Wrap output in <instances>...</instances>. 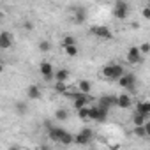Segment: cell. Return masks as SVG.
Returning a JSON list of instances; mask_svg holds the SVG:
<instances>
[{
    "instance_id": "6da1fadb",
    "label": "cell",
    "mask_w": 150,
    "mask_h": 150,
    "mask_svg": "<svg viewBox=\"0 0 150 150\" xmlns=\"http://www.w3.org/2000/svg\"><path fill=\"white\" fill-rule=\"evenodd\" d=\"M124 74H125V71H124V67H122L120 64L110 62V64H106V65L103 67V76H104L106 80H117V81H118Z\"/></svg>"
},
{
    "instance_id": "7a4b0ae2",
    "label": "cell",
    "mask_w": 150,
    "mask_h": 150,
    "mask_svg": "<svg viewBox=\"0 0 150 150\" xmlns=\"http://www.w3.org/2000/svg\"><path fill=\"white\" fill-rule=\"evenodd\" d=\"M127 14H129V4L125 0H117L113 6V16L117 20H125Z\"/></svg>"
},
{
    "instance_id": "3957f363",
    "label": "cell",
    "mask_w": 150,
    "mask_h": 150,
    "mask_svg": "<svg viewBox=\"0 0 150 150\" xmlns=\"http://www.w3.org/2000/svg\"><path fill=\"white\" fill-rule=\"evenodd\" d=\"M92 139H94V131L88 129V127H83L76 136H74V143H78V145H88Z\"/></svg>"
},
{
    "instance_id": "277c9868",
    "label": "cell",
    "mask_w": 150,
    "mask_h": 150,
    "mask_svg": "<svg viewBox=\"0 0 150 150\" xmlns=\"http://www.w3.org/2000/svg\"><path fill=\"white\" fill-rule=\"evenodd\" d=\"M90 118L96 122H104L108 118V108L97 104V106H90Z\"/></svg>"
},
{
    "instance_id": "5b68a950",
    "label": "cell",
    "mask_w": 150,
    "mask_h": 150,
    "mask_svg": "<svg viewBox=\"0 0 150 150\" xmlns=\"http://www.w3.org/2000/svg\"><path fill=\"white\" fill-rule=\"evenodd\" d=\"M90 32H92L96 37H99V39H104V41H110V39H113V34H111V30H110L108 27H103V25H99V27H92V28H90Z\"/></svg>"
},
{
    "instance_id": "8992f818",
    "label": "cell",
    "mask_w": 150,
    "mask_h": 150,
    "mask_svg": "<svg viewBox=\"0 0 150 150\" xmlns=\"http://www.w3.org/2000/svg\"><path fill=\"white\" fill-rule=\"evenodd\" d=\"M118 85H120L122 88H125L127 92H131V90H134V85H136V76H134V74H124V76L118 80Z\"/></svg>"
},
{
    "instance_id": "52a82bcc",
    "label": "cell",
    "mask_w": 150,
    "mask_h": 150,
    "mask_svg": "<svg viewBox=\"0 0 150 150\" xmlns=\"http://www.w3.org/2000/svg\"><path fill=\"white\" fill-rule=\"evenodd\" d=\"M141 50H139V46H131L129 50H127V62L129 64H139L141 62Z\"/></svg>"
},
{
    "instance_id": "ba28073f",
    "label": "cell",
    "mask_w": 150,
    "mask_h": 150,
    "mask_svg": "<svg viewBox=\"0 0 150 150\" xmlns=\"http://www.w3.org/2000/svg\"><path fill=\"white\" fill-rule=\"evenodd\" d=\"M39 72H41V76L44 80H51L55 76V71H53V65L50 62H41L39 64Z\"/></svg>"
},
{
    "instance_id": "9c48e42d",
    "label": "cell",
    "mask_w": 150,
    "mask_h": 150,
    "mask_svg": "<svg viewBox=\"0 0 150 150\" xmlns=\"http://www.w3.org/2000/svg\"><path fill=\"white\" fill-rule=\"evenodd\" d=\"M67 131L65 129H62V127H50V131H48V134H50V138L53 139V141H57V143H60V139L64 138V134H65Z\"/></svg>"
},
{
    "instance_id": "30bf717a",
    "label": "cell",
    "mask_w": 150,
    "mask_h": 150,
    "mask_svg": "<svg viewBox=\"0 0 150 150\" xmlns=\"http://www.w3.org/2000/svg\"><path fill=\"white\" fill-rule=\"evenodd\" d=\"M72 13H74V23H76V25L85 23V20H87V11H85L83 7H74Z\"/></svg>"
},
{
    "instance_id": "8fae6325",
    "label": "cell",
    "mask_w": 150,
    "mask_h": 150,
    "mask_svg": "<svg viewBox=\"0 0 150 150\" xmlns=\"http://www.w3.org/2000/svg\"><path fill=\"white\" fill-rule=\"evenodd\" d=\"M11 46H13V35L4 30L2 34H0V48H2V50H9Z\"/></svg>"
},
{
    "instance_id": "7c38bea8",
    "label": "cell",
    "mask_w": 150,
    "mask_h": 150,
    "mask_svg": "<svg viewBox=\"0 0 150 150\" xmlns=\"http://www.w3.org/2000/svg\"><path fill=\"white\" fill-rule=\"evenodd\" d=\"M117 103H118V97H115V96H103L101 99H99V104L101 106H104V108H113V106H117Z\"/></svg>"
},
{
    "instance_id": "4fadbf2b",
    "label": "cell",
    "mask_w": 150,
    "mask_h": 150,
    "mask_svg": "<svg viewBox=\"0 0 150 150\" xmlns=\"http://www.w3.org/2000/svg\"><path fill=\"white\" fill-rule=\"evenodd\" d=\"M132 106V99L129 94H120L118 96V103H117V108H122V110H127Z\"/></svg>"
},
{
    "instance_id": "5bb4252c",
    "label": "cell",
    "mask_w": 150,
    "mask_h": 150,
    "mask_svg": "<svg viewBox=\"0 0 150 150\" xmlns=\"http://www.w3.org/2000/svg\"><path fill=\"white\" fill-rule=\"evenodd\" d=\"M69 76H71V72H69L67 69H58V71L55 72V80H57L58 83H65V81L69 80Z\"/></svg>"
},
{
    "instance_id": "9a60e30c",
    "label": "cell",
    "mask_w": 150,
    "mask_h": 150,
    "mask_svg": "<svg viewBox=\"0 0 150 150\" xmlns=\"http://www.w3.org/2000/svg\"><path fill=\"white\" fill-rule=\"evenodd\" d=\"M27 96H28V99H39L41 97V88L37 87V85H30L28 88H27Z\"/></svg>"
},
{
    "instance_id": "2e32d148",
    "label": "cell",
    "mask_w": 150,
    "mask_h": 150,
    "mask_svg": "<svg viewBox=\"0 0 150 150\" xmlns=\"http://www.w3.org/2000/svg\"><path fill=\"white\" fill-rule=\"evenodd\" d=\"M136 111L138 113H143V115H150V101H141V103H138V106H136Z\"/></svg>"
},
{
    "instance_id": "e0dca14e",
    "label": "cell",
    "mask_w": 150,
    "mask_h": 150,
    "mask_svg": "<svg viewBox=\"0 0 150 150\" xmlns=\"http://www.w3.org/2000/svg\"><path fill=\"white\" fill-rule=\"evenodd\" d=\"M67 117H69V113H67V110H64V108H58V110L55 111L57 122H64V120H67Z\"/></svg>"
},
{
    "instance_id": "ac0fdd59",
    "label": "cell",
    "mask_w": 150,
    "mask_h": 150,
    "mask_svg": "<svg viewBox=\"0 0 150 150\" xmlns=\"http://www.w3.org/2000/svg\"><path fill=\"white\" fill-rule=\"evenodd\" d=\"M78 88H80V92H83V94H90V90H92V85H90V81H87V80H81V81H80V85H78Z\"/></svg>"
},
{
    "instance_id": "d6986e66",
    "label": "cell",
    "mask_w": 150,
    "mask_h": 150,
    "mask_svg": "<svg viewBox=\"0 0 150 150\" xmlns=\"http://www.w3.org/2000/svg\"><path fill=\"white\" fill-rule=\"evenodd\" d=\"M145 120H146V115H143V113H134V117H132V124L134 125H143L145 124Z\"/></svg>"
},
{
    "instance_id": "ffe728a7",
    "label": "cell",
    "mask_w": 150,
    "mask_h": 150,
    "mask_svg": "<svg viewBox=\"0 0 150 150\" xmlns=\"http://www.w3.org/2000/svg\"><path fill=\"white\" fill-rule=\"evenodd\" d=\"M134 136H136V138H148V136H146L145 124H143V125H134Z\"/></svg>"
},
{
    "instance_id": "44dd1931",
    "label": "cell",
    "mask_w": 150,
    "mask_h": 150,
    "mask_svg": "<svg viewBox=\"0 0 150 150\" xmlns=\"http://www.w3.org/2000/svg\"><path fill=\"white\" fill-rule=\"evenodd\" d=\"M64 51H65V55H67V57H76V55H78V48H76V44L64 46Z\"/></svg>"
},
{
    "instance_id": "7402d4cb",
    "label": "cell",
    "mask_w": 150,
    "mask_h": 150,
    "mask_svg": "<svg viewBox=\"0 0 150 150\" xmlns=\"http://www.w3.org/2000/svg\"><path fill=\"white\" fill-rule=\"evenodd\" d=\"M78 117H80L81 120H87V118H90V108H88V106H85V108L78 110Z\"/></svg>"
},
{
    "instance_id": "603a6c76",
    "label": "cell",
    "mask_w": 150,
    "mask_h": 150,
    "mask_svg": "<svg viewBox=\"0 0 150 150\" xmlns=\"http://www.w3.org/2000/svg\"><path fill=\"white\" fill-rule=\"evenodd\" d=\"M14 110H16V111L20 113V115H25V113L28 111V108H27V104H25V103H21V101L14 104Z\"/></svg>"
},
{
    "instance_id": "cb8c5ba5",
    "label": "cell",
    "mask_w": 150,
    "mask_h": 150,
    "mask_svg": "<svg viewBox=\"0 0 150 150\" xmlns=\"http://www.w3.org/2000/svg\"><path fill=\"white\" fill-rule=\"evenodd\" d=\"M62 44H64V46H71V44H76V39H74L72 35H69V34H67V35H64V41H62Z\"/></svg>"
},
{
    "instance_id": "d4e9b609",
    "label": "cell",
    "mask_w": 150,
    "mask_h": 150,
    "mask_svg": "<svg viewBox=\"0 0 150 150\" xmlns=\"http://www.w3.org/2000/svg\"><path fill=\"white\" fill-rule=\"evenodd\" d=\"M39 50H41V51H50V50H51L50 41H41V42H39Z\"/></svg>"
},
{
    "instance_id": "484cf974",
    "label": "cell",
    "mask_w": 150,
    "mask_h": 150,
    "mask_svg": "<svg viewBox=\"0 0 150 150\" xmlns=\"http://www.w3.org/2000/svg\"><path fill=\"white\" fill-rule=\"evenodd\" d=\"M139 50H141V53H143V55L150 53V42H143V44L139 46Z\"/></svg>"
},
{
    "instance_id": "4316f807",
    "label": "cell",
    "mask_w": 150,
    "mask_h": 150,
    "mask_svg": "<svg viewBox=\"0 0 150 150\" xmlns=\"http://www.w3.org/2000/svg\"><path fill=\"white\" fill-rule=\"evenodd\" d=\"M141 16H143L145 20H150V7H143V9H141Z\"/></svg>"
},
{
    "instance_id": "83f0119b",
    "label": "cell",
    "mask_w": 150,
    "mask_h": 150,
    "mask_svg": "<svg viewBox=\"0 0 150 150\" xmlns=\"http://www.w3.org/2000/svg\"><path fill=\"white\" fill-rule=\"evenodd\" d=\"M23 28H25V30H32V28H34V23H32V21H25V23H23Z\"/></svg>"
},
{
    "instance_id": "f1b7e54d",
    "label": "cell",
    "mask_w": 150,
    "mask_h": 150,
    "mask_svg": "<svg viewBox=\"0 0 150 150\" xmlns=\"http://www.w3.org/2000/svg\"><path fill=\"white\" fill-rule=\"evenodd\" d=\"M145 129H146V136L150 138V122H145Z\"/></svg>"
}]
</instances>
